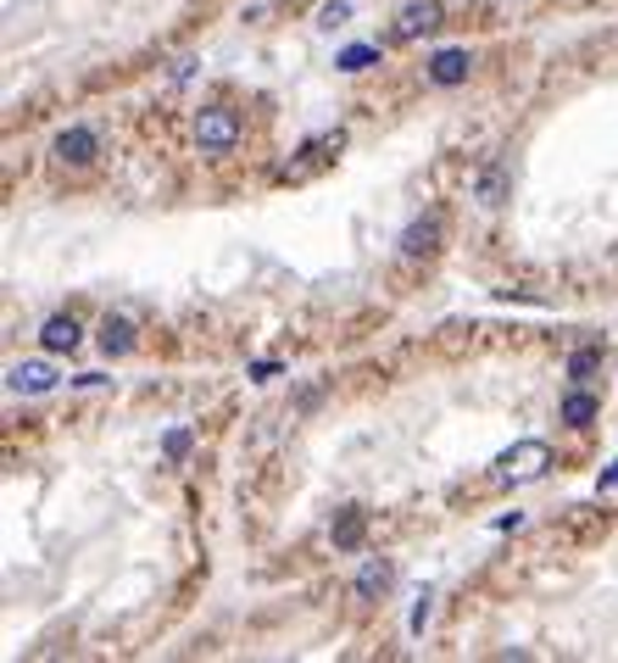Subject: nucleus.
<instances>
[{"instance_id": "1", "label": "nucleus", "mask_w": 618, "mask_h": 663, "mask_svg": "<svg viewBox=\"0 0 618 663\" xmlns=\"http://www.w3.org/2000/svg\"><path fill=\"white\" fill-rule=\"evenodd\" d=\"M240 134H246V123H240L234 107H201L196 112V146L207 157H228L234 146H240Z\"/></svg>"}, {"instance_id": "2", "label": "nucleus", "mask_w": 618, "mask_h": 663, "mask_svg": "<svg viewBox=\"0 0 618 663\" xmlns=\"http://www.w3.org/2000/svg\"><path fill=\"white\" fill-rule=\"evenodd\" d=\"M546 468H552V446L546 441H518V446H507L496 457V480L502 486H530V480H541Z\"/></svg>"}, {"instance_id": "3", "label": "nucleus", "mask_w": 618, "mask_h": 663, "mask_svg": "<svg viewBox=\"0 0 618 663\" xmlns=\"http://www.w3.org/2000/svg\"><path fill=\"white\" fill-rule=\"evenodd\" d=\"M51 157H57L62 168L84 173V168H95V157H101V134H95L89 123H73V128H62V134L51 139Z\"/></svg>"}, {"instance_id": "4", "label": "nucleus", "mask_w": 618, "mask_h": 663, "mask_svg": "<svg viewBox=\"0 0 618 663\" xmlns=\"http://www.w3.org/2000/svg\"><path fill=\"white\" fill-rule=\"evenodd\" d=\"M441 241H446V218H441V212H418V218L401 229V257H407V262L435 257Z\"/></svg>"}, {"instance_id": "5", "label": "nucleus", "mask_w": 618, "mask_h": 663, "mask_svg": "<svg viewBox=\"0 0 618 663\" xmlns=\"http://www.w3.org/2000/svg\"><path fill=\"white\" fill-rule=\"evenodd\" d=\"M468 73H473L468 45H446V51H435L430 62H423V78H430L435 89H457V84H468Z\"/></svg>"}, {"instance_id": "6", "label": "nucleus", "mask_w": 618, "mask_h": 663, "mask_svg": "<svg viewBox=\"0 0 618 663\" xmlns=\"http://www.w3.org/2000/svg\"><path fill=\"white\" fill-rule=\"evenodd\" d=\"M7 391H12V396H51V391H57V368L39 363V357L12 363V368H7Z\"/></svg>"}, {"instance_id": "7", "label": "nucleus", "mask_w": 618, "mask_h": 663, "mask_svg": "<svg viewBox=\"0 0 618 663\" xmlns=\"http://www.w3.org/2000/svg\"><path fill=\"white\" fill-rule=\"evenodd\" d=\"M435 28H441V7H435V0H412V7H401V12H396L391 39H396V45H412V39L435 34Z\"/></svg>"}, {"instance_id": "8", "label": "nucleus", "mask_w": 618, "mask_h": 663, "mask_svg": "<svg viewBox=\"0 0 618 663\" xmlns=\"http://www.w3.org/2000/svg\"><path fill=\"white\" fill-rule=\"evenodd\" d=\"M507 189H512V168L502 157H491L480 173H473V201H480V207H502Z\"/></svg>"}, {"instance_id": "9", "label": "nucleus", "mask_w": 618, "mask_h": 663, "mask_svg": "<svg viewBox=\"0 0 618 663\" xmlns=\"http://www.w3.org/2000/svg\"><path fill=\"white\" fill-rule=\"evenodd\" d=\"M78 341H84V329H78V318H73V312H51V318L39 323V346L51 352V357L78 352Z\"/></svg>"}, {"instance_id": "10", "label": "nucleus", "mask_w": 618, "mask_h": 663, "mask_svg": "<svg viewBox=\"0 0 618 663\" xmlns=\"http://www.w3.org/2000/svg\"><path fill=\"white\" fill-rule=\"evenodd\" d=\"M391 586H396V568H391V557H368V563L357 568V580H351L357 602H379Z\"/></svg>"}, {"instance_id": "11", "label": "nucleus", "mask_w": 618, "mask_h": 663, "mask_svg": "<svg viewBox=\"0 0 618 663\" xmlns=\"http://www.w3.org/2000/svg\"><path fill=\"white\" fill-rule=\"evenodd\" d=\"M95 346H101L107 357H128L139 341H134V323L123 318V312H107L101 318V329H95Z\"/></svg>"}, {"instance_id": "12", "label": "nucleus", "mask_w": 618, "mask_h": 663, "mask_svg": "<svg viewBox=\"0 0 618 663\" xmlns=\"http://www.w3.org/2000/svg\"><path fill=\"white\" fill-rule=\"evenodd\" d=\"M596 413H602V402H596L585 385H568V396H563V407H557V418L568 423V430H591Z\"/></svg>"}, {"instance_id": "13", "label": "nucleus", "mask_w": 618, "mask_h": 663, "mask_svg": "<svg viewBox=\"0 0 618 663\" xmlns=\"http://www.w3.org/2000/svg\"><path fill=\"white\" fill-rule=\"evenodd\" d=\"M368 536V513L362 507H341L335 525H329V541H335V552H357Z\"/></svg>"}, {"instance_id": "14", "label": "nucleus", "mask_w": 618, "mask_h": 663, "mask_svg": "<svg viewBox=\"0 0 618 663\" xmlns=\"http://www.w3.org/2000/svg\"><path fill=\"white\" fill-rule=\"evenodd\" d=\"M602 368V341H585V346H574L568 352V363H563V373H568V385H585V379Z\"/></svg>"}, {"instance_id": "15", "label": "nucleus", "mask_w": 618, "mask_h": 663, "mask_svg": "<svg viewBox=\"0 0 618 663\" xmlns=\"http://www.w3.org/2000/svg\"><path fill=\"white\" fill-rule=\"evenodd\" d=\"M373 62H379V45H351V51L335 57L341 73H362V67H373Z\"/></svg>"}, {"instance_id": "16", "label": "nucleus", "mask_w": 618, "mask_h": 663, "mask_svg": "<svg viewBox=\"0 0 618 663\" xmlns=\"http://www.w3.org/2000/svg\"><path fill=\"white\" fill-rule=\"evenodd\" d=\"M189 441H196L189 430H168V435H162V457H168V463H184V457H189Z\"/></svg>"}, {"instance_id": "17", "label": "nucleus", "mask_w": 618, "mask_h": 663, "mask_svg": "<svg viewBox=\"0 0 618 663\" xmlns=\"http://www.w3.org/2000/svg\"><path fill=\"white\" fill-rule=\"evenodd\" d=\"M346 17H351L346 0H329V7H318V28H341Z\"/></svg>"}, {"instance_id": "18", "label": "nucleus", "mask_w": 618, "mask_h": 663, "mask_svg": "<svg viewBox=\"0 0 618 663\" xmlns=\"http://www.w3.org/2000/svg\"><path fill=\"white\" fill-rule=\"evenodd\" d=\"M430 613H435V591H423L418 607H412V636H423V625H430Z\"/></svg>"}, {"instance_id": "19", "label": "nucleus", "mask_w": 618, "mask_h": 663, "mask_svg": "<svg viewBox=\"0 0 618 663\" xmlns=\"http://www.w3.org/2000/svg\"><path fill=\"white\" fill-rule=\"evenodd\" d=\"M596 486H602V491H607V486H618V457H613V463L596 474Z\"/></svg>"}, {"instance_id": "20", "label": "nucleus", "mask_w": 618, "mask_h": 663, "mask_svg": "<svg viewBox=\"0 0 618 663\" xmlns=\"http://www.w3.org/2000/svg\"><path fill=\"white\" fill-rule=\"evenodd\" d=\"M196 78V62H173V84H189Z\"/></svg>"}]
</instances>
